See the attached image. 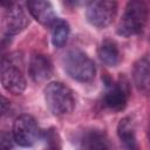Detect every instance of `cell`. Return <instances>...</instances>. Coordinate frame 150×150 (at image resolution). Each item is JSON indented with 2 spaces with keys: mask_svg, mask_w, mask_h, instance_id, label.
Returning <instances> with one entry per match:
<instances>
[{
  "mask_svg": "<svg viewBox=\"0 0 150 150\" xmlns=\"http://www.w3.org/2000/svg\"><path fill=\"white\" fill-rule=\"evenodd\" d=\"M4 23L6 35L12 36L19 34L29 25V18L26 9L16 2H9L8 7L5 9Z\"/></svg>",
  "mask_w": 150,
  "mask_h": 150,
  "instance_id": "ba28073f",
  "label": "cell"
},
{
  "mask_svg": "<svg viewBox=\"0 0 150 150\" xmlns=\"http://www.w3.org/2000/svg\"><path fill=\"white\" fill-rule=\"evenodd\" d=\"M132 81L141 94L150 97V54H145L135 61Z\"/></svg>",
  "mask_w": 150,
  "mask_h": 150,
  "instance_id": "9c48e42d",
  "label": "cell"
},
{
  "mask_svg": "<svg viewBox=\"0 0 150 150\" xmlns=\"http://www.w3.org/2000/svg\"><path fill=\"white\" fill-rule=\"evenodd\" d=\"M13 142H14V138L11 134H7V132H2L1 134V150H9L12 149L13 146Z\"/></svg>",
  "mask_w": 150,
  "mask_h": 150,
  "instance_id": "e0dca14e",
  "label": "cell"
},
{
  "mask_svg": "<svg viewBox=\"0 0 150 150\" xmlns=\"http://www.w3.org/2000/svg\"><path fill=\"white\" fill-rule=\"evenodd\" d=\"M45 102L54 116H64L75 108V95L73 90L62 82L54 81L45 88Z\"/></svg>",
  "mask_w": 150,
  "mask_h": 150,
  "instance_id": "3957f363",
  "label": "cell"
},
{
  "mask_svg": "<svg viewBox=\"0 0 150 150\" xmlns=\"http://www.w3.org/2000/svg\"><path fill=\"white\" fill-rule=\"evenodd\" d=\"M118 4L110 0H96L86 8L87 21L96 28H105L112 23L117 14Z\"/></svg>",
  "mask_w": 150,
  "mask_h": 150,
  "instance_id": "8992f818",
  "label": "cell"
},
{
  "mask_svg": "<svg viewBox=\"0 0 150 150\" xmlns=\"http://www.w3.org/2000/svg\"><path fill=\"white\" fill-rule=\"evenodd\" d=\"M27 8L30 15L45 27H52L55 23V21L59 19L56 18L53 5L49 1L29 0L27 1Z\"/></svg>",
  "mask_w": 150,
  "mask_h": 150,
  "instance_id": "8fae6325",
  "label": "cell"
},
{
  "mask_svg": "<svg viewBox=\"0 0 150 150\" xmlns=\"http://www.w3.org/2000/svg\"><path fill=\"white\" fill-rule=\"evenodd\" d=\"M83 150H112L111 143L103 130L90 129L82 138Z\"/></svg>",
  "mask_w": 150,
  "mask_h": 150,
  "instance_id": "4fadbf2b",
  "label": "cell"
},
{
  "mask_svg": "<svg viewBox=\"0 0 150 150\" xmlns=\"http://www.w3.org/2000/svg\"><path fill=\"white\" fill-rule=\"evenodd\" d=\"M62 66L71 79L83 83L93 81L96 74L94 61L81 49L68 50L62 57Z\"/></svg>",
  "mask_w": 150,
  "mask_h": 150,
  "instance_id": "277c9868",
  "label": "cell"
},
{
  "mask_svg": "<svg viewBox=\"0 0 150 150\" xmlns=\"http://www.w3.org/2000/svg\"><path fill=\"white\" fill-rule=\"evenodd\" d=\"M7 107L9 108V101L6 97H1V114L5 115L7 112Z\"/></svg>",
  "mask_w": 150,
  "mask_h": 150,
  "instance_id": "ac0fdd59",
  "label": "cell"
},
{
  "mask_svg": "<svg viewBox=\"0 0 150 150\" xmlns=\"http://www.w3.org/2000/svg\"><path fill=\"white\" fill-rule=\"evenodd\" d=\"M148 139H149V144H150V118H149V123H148Z\"/></svg>",
  "mask_w": 150,
  "mask_h": 150,
  "instance_id": "d6986e66",
  "label": "cell"
},
{
  "mask_svg": "<svg viewBox=\"0 0 150 150\" xmlns=\"http://www.w3.org/2000/svg\"><path fill=\"white\" fill-rule=\"evenodd\" d=\"M53 62L45 54H33L28 63V74L35 83H42L53 75Z\"/></svg>",
  "mask_w": 150,
  "mask_h": 150,
  "instance_id": "30bf717a",
  "label": "cell"
},
{
  "mask_svg": "<svg viewBox=\"0 0 150 150\" xmlns=\"http://www.w3.org/2000/svg\"><path fill=\"white\" fill-rule=\"evenodd\" d=\"M148 21V6L143 1L132 0L125 5L124 12L118 21L116 32L123 38L138 35Z\"/></svg>",
  "mask_w": 150,
  "mask_h": 150,
  "instance_id": "7a4b0ae2",
  "label": "cell"
},
{
  "mask_svg": "<svg viewBox=\"0 0 150 150\" xmlns=\"http://www.w3.org/2000/svg\"><path fill=\"white\" fill-rule=\"evenodd\" d=\"M43 138H45V148H43V150H62L61 138H60L56 129L50 128L47 131H45Z\"/></svg>",
  "mask_w": 150,
  "mask_h": 150,
  "instance_id": "2e32d148",
  "label": "cell"
},
{
  "mask_svg": "<svg viewBox=\"0 0 150 150\" xmlns=\"http://www.w3.org/2000/svg\"><path fill=\"white\" fill-rule=\"evenodd\" d=\"M117 136L123 150H139L136 138L135 123L131 117H123L117 124Z\"/></svg>",
  "mask_w": 150,
  "mask_h": 150,
  "instance_id": "7c38bea8",
  "label": "cell"
},
{
  "mask_svg": "<svg viewBox=\"0 0 150 150\" xmlns=\"http://www.w3.org/2000/svg\"><path fill=\"white\" fill-rule=\"evenodd\" d=\"M40 135L41 130L33 116L23 114L14 120L12 127V136L14 142L20 146H32L39 139Z\"/></svg>",
  "mask_w": 150,
  "mask_h": 150,
  "instance_id": "52a82bcc",
  "label": "cell"
},
{
  "mask_svg": "<svg viewBox=\"0 0 150 150\" xmlns=\"http://www.w3.org/2000/svg\"><path fill=\"white\" fill-rule=\"evenodd\" d=\"M102 80L104 83L102 98L103 105L112 111L123 110L127 107L130 97V83L128 79L121 74L116 80H112L108 75H105L104 79L102 77Z\"/></svg>",
  "mask_w": 150,
  "mask_h": 150,
  "instance_id": "5b68a950",
  "label": "cell"
},
{
  "mask_svg": "<svg viewBox=\"0 0 150 150\" xmlns=\"http://www.w3.org/2000/svg\"><path fill=\"white\" fill-rule=\"evenodd\" d=\"M97 55L101 62L109 67H116L122 60L118 45L111 39H104L100 43L97 48Z\"/></svg>",
  "mask_w": 150,
  "mask_h": 150,
  "instance_id": "5bb4252c",
  "label": "cell"
},
{
  "mask_svg": "<svg viewBox=\"0 0 150 150\" xmlns=\"http://www.w3.org/2000/svg\"><path fill=\"white\" fill-rule=\"evenodd\" d=\"M50 28H52V43H53V46L56 48L63 47L67 43L69 34H70L69 23L63 19H57Z\"/></svg>",
  "mask_w": 150,
  "mask_h": 150,
  "instance_id": "9a60e30c",
  "label": "cell"
},
{
  "mask_svg": "<svg viewBox=\"0 0 150 150\" xmlns=\"http://www.w3.org/2000/svg\"><path fill=\"white\" fill-rule=\"evenodd\" d=\"M1 84L5 90L13 95H21L27 87L23 71V57L19 52L4 56L0 68Z\"/></svg>",
  "mask_w": 150,
  "mask_h": 150,
  "instance_id": "6da1fadb",
  "label": "cell"
}]
</instances>
